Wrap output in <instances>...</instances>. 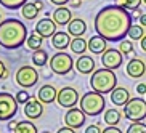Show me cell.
<instances>
[{
	"label": "cell",
	"instance_id": "cell-1",
	"mask_svg": "<svg viewBox=\"0 0 146 133\" xmlns=\"http://www.w3.org/2000/svg\"><path fill=\"white\" fill-rule=\"evenodd\" d=\"M132 16L119 5H106L95 16V30L108 42H120L129 35Z\"/></svg>",
	"mask_w": 146,
	"mask_h": 133
},
{
	"label": "cell",
	"instance_id": "cell-2",
	"mask_svg": "<svg viewBox=\"0 0 146 133\" xmlns=\"http://www.w3.org/2000/svg\"><path fill=\"white\" fill-rule=\"evenodd\" d=\"M27 39V27L16 18H8L0 22V47L16 50Z\"/></svg>",
	"mask_w": 146,
	"mask_h": 133
},
{
	"label": "cell",
	"instance_id": "cell-3",
	"mask_svg": "<svg viewBox=\"0 0 146 133\" xmlns=\"http://www.w3.org/2000/svg\"><path fill=\"white\" fill-rule=\"evenodd\" d=\"M90 85L92 90L98 91V93H111L114 88L117 87V75L114 72V69H96L92 72L90 77Z\"/></svg>",
	"mask_w": 146,
	"mask_h": 133
},
{
	"label": "cell",
	"instance_id": "cell-4",
	"mask_svg": "<svg viewBox=\"0 0 146 133\" xmlns=\"http://www.w3.org/2000/svg\"><path fill=\"white\" fill-rule=\"evenodd\" d=\"M104 106H106L104 95L98 93V91H95V90L87 91V93L80 98V109L90 117L100 116V114L104 111Z\"/></svg>",
	"mask_w": 146,
	"mask_h": 133
},
{
	"label": "cell",
	"instance_id": "cell-5",
	"mask_svg": "<svg viewBox=\"0 0 146 133\" xmlns=\"http://www.w3.org/2000/svg\"><path fill=\"white\" fill-rule=\"evenodd\" d=\"M124 117L130 122H143L146 119V101L143 98H130L124 106Z\"/></svg>",
	"mask_w": 146,
	"mask_h": 133
},
{
	"label": "cell",
	"instance_id": "cell-6",
	"mask_svg": "<svg viewBox=\"0 0 146 133\" xmlns=\"http://www.w3.org/2000/svg\"><path fill=\"white\" fill-rule=\"evenodd\" d=\"M48 64H50V69H52L55 74L64 75V74L71 72V69L74 67V60L68 55V53L58 52L56 55H53L52 58H50Z\"/></svg>",
	"mask_w": 146,
	"mask_h": 133
},
{
	"label": "cell",
	"instance_id": "cell-7",
	"mask_svg": "<svg viewBox=\"0 0 146 133\" xmlns=\"http://www.w3.org/2000/svg\"><path fill=\"white\" fill-rule=\"evenodd\" d=\"M18 99L10 93H0V122L11 120L18 112Z\"/></svg>",
	"mask_w": 146,
	"mask_h": 133
},
{
	"label": "cell",
	"instance_id": "cell-8",
	"mask_svg": "<svg viewBox=\"0 0 146 133\" xmlns=\"http://www.w3.org/2000/svg\"><path fill=\"white\" fill-rule=\"evenodd\" d=\"M15 80L23 88H32L39 82V72L32 66H21L15 74Z\"/></svg>",
	"mask_w": 146,
	"mask_h": 133
},
{
	"label": "cell",
	"instance_id": "cell-9",
	"mask_svg": "<svg viewBox=\"0 0 146 133\" xmlns=\"http://www.w3.org/2000/svg\"><path fill=\"white\" fill-rule=\"evenodd\" d=\"M58 104L61 107H66V109H71L76 104L79 103V91L74 88V87H64L58 91V98H56Z\"/></svg>",
	"mask_w": 146,
	"mask_h": 133
},
{
	"label": "cell",
	"instance_id": "cell-10",
	"mask_svg": "<svg viewBox=\"0 0 146 133\" xmlns=\"http://www.w3.org/2000/svg\"><path fill=\"white\" fill-rule=\"evenodd\" d=\"M124 63V53L117 48H108L101 55V64L108 69H117Z\"/></svg>",
	"mask_w": 146,
	"mask_h": 133
},
{
	"label": "cell",
	"instance_id": "cell-11",
	"mask_svg": "<svg viewBox=\"0 0 146 133\" xmlns=\"http://www.w3.org/2000/svg\"><path fill=\"white\" fill-rule=\"evenodd\" d=\"M85 112L82 111L80 107H71V109H68L66 111V116H64V124L68 125V127H71V128L77 130L80 128V127H84V124H85Z\"/></svg>",
	"mask_w": 146,
	"mask_h": 133
},
{
	"label": "cell",
	"instance_id": "cell-12",
	"mask_svg": "<svg viewBox=\"0 0 146 133\" xmlns=\"http://www.w3.org/2000/svg\"><path fill=\"white\" fill-rule=\"evenodd\" d=\"M56 24L55 19L52 18H43L40 21H37L35 24V32H39L43 39H48V37H53L56 34Z\"/></svg>",
	"mask_w": 146,
	"mask_h": 133
},
{
	"label": "cell",
	"instance_id": "cell-13",
	"mask_svg": "<svg viewBox=\"0 0 146 133\" xmlns=\"http://www.w3.org/2000/svg\"><path fill=\"white\" fill-rule=\"evenodd\" d=\"M125 72L127 75L132 79H140L146 74V63L141 58H133L129 61V64L125 67Z\"/></svg>",
	"mask_w": 146,
	"mask_h": 133
},
{
	"label": "cell",
	"instance_id": "cell-14",
	"mask_svg": "<svg viewBox=\"0 0 146 133\" xmlns=\"http://www.w3.org/2000/svg\"><path fill=\"white\" fill-rule=\"evenodd\" d=\"M23 112H24V116H26L27 119H31V120L39 119V117H42V114H43V103L40 101L39 98L37 99H31L29 103L24 104Z\"/></svg>",
	"mask_w": 146,
	"mask_h": 133
},
{
	"label": "cell",
	"instance_id": "cell-15",
	"mask_svg": "<svg viewBox=\"0 0 146 133\" xmlns=\"http://www.w3.org/2000/svg\"><path fill=\"white\" fill-rule=\"evenodd\" d=\"M74 67L80 74H92L95 71V60L88 55H80L74 61Z\"/></svg>",
	"mask_w": 146,
	"mask_h": 133
},
{
	"label": "cell",
	"instance_id": "cell-16",
	"mask_svg": "<svg viewBox=\"0 0 146 133\" xmlns=\"http://www.w3.org/2000/svg\"><path fill=\"white\" fill-rule=\"evenodd\" d=\"M37 98H39L43 104H50V103H53V101H56V98H58V90H56L53 85H50V83L42 85L39 88V91H37Z\"/></svg>",
	"mask_w": 146,
	"mask_h": 133
},
{
	"label": "cell",
	"instance_id": "cell-17",
	"mask_svg": "<svg viewBox=\"0 0 146 133\" xmlns=\"http://www.w3.org/2000/svg\"><path fill=\"white\" fill-rule=\"evenodd\" d=\"M130 91L124 87H116L114 90L111 91V101L112 104H116V106H125V104L130 101Z\"/></svg>",
	"mask_w": 146,
	"mask_h": 133
},
{
	"label": "cell",
	"instance_id": "cell-18",
	"mask_svg": "<svg viewBox=\"0 0 146 133\" xmlns=\"http://www.w3.org/2000/svg\"><path fill=\"white\" fill-rule=\"evenodd\" d=\"M88 50H90L93 55H103L108 50V40L101 35H93L90 40H88Z\"/></svg>",
	"mask_w": 146,
	"mask_h": 133
},
{
	"label": "cell",
	"instance_id": "cell-19",
	"mask_svg": "<svg viewBox=\"0 0 146 133\" xmlns=\"http://www.w3.org/2000/svg\"><path fill=\"white\" fill-rule=\"evenodd\" d=\"M53 19L58 26H68L69 22L72 21V13H71L69 8H66V5H63V7H58L53 11Z\"/></svg>",
	"mask_w": 146,
	"mask_h": 133
},
{
	"label": "cell",
	"instance_id": "cell-20",
	"mask_svg": "<svg viewBox=\"0 0 146 133\" xmlns=\"http://www.w3.org/2000/svg\"><path fill=\"white\" fill-rule=\"evenodd\" d=\"M52 45L53 48H56L58 52H63L68 47H71V34L69 32H56L52 37Z\"/></svg>",
	"mask_w": 146,
	"mask_h": 133
},
{
	"label": "cell",
	"instance_id": "cell-21",
	"mask_svg": "<svg viewBox=\"0 0 146 133\" xmlns=\"http://www.w3.org/2000/svg\"><path fill=\"white\" fill-rule=\"evenodd\" d=\"M85 30H87V22L84 19H80V18H76V19H72L68 24V32L72 37H82L85 34Z\"/></svg>",
	"mask_w": 146,
	"mask_h": 133
},
{
	"label": "cell",
	"instance_id": "cell-22",
	"mask_svg": "<svg viewBox=\"0 0 146 133\" xmlns=\"http://www.w3.org/2000/svg\"><path fill=\"white\" fill-rule=\"evenodd\" d=\"M39 11H40V10L37 8V5H35L34 2H27V3L23 5V8H21L23 18H24V19H27V21L35 19V18L39 16Z\"/></svg>",
	"mask_w": 146,
	"mask_h": 133
},
{
	"label": "cell",
	"instance_id": "cell-23",
	"mask_svg": "<svg viewBox=\"0 0 146 133\" xmlns=\"http://www.w3.org/2000/svg\"><path fill=\"white\" fill-rule=\"evenodd\" d=\"M71 50L76 55H84L85 50H88V42H85L82 37H74L71 40Z\"/></svg>",
	"mask_w": 146,
	"mask_h": 133
},
{
	"label": "cell",
	"instance_id": "cell-24",
	"mask_svg": "<svg viewBox=\"0 0 146 133\" xmlns=\"http://www.w3.org/2000/svg\"><path fill=\"white\" fill-rule=\"evenodd\" d=\"M13 133H39V132H37V127H35L29 119V120H21V122H18V125H16V128L13 130Z\"/></svg>",
	"mask_w": 146,
	"mask_h": 133
},
{
	"label": "cell",
	"instance_id": "cell-25",
	"mask_svg": "<svg viewBox=\"0 0 146 133\" xmlns=\"http://www.w3.org/2000/svg\"><path fill=\"white\" fill-rule=\"evenodd\" d=\"M120 119H122V112L117 111V109H108V111L104 112V122H106L108 125L117 127V124L120 122Z\"/></svg>",
	"mask_w": 146,
	"mask_h": 133
},
{
	"label": "cell",
	"instance_id": "cell-26",
	"mask_svg": "<svg viewBox=\"0 0 146 133\" xmlns=\"http://www.w3.org/2000/svg\"><path fill=\"white\" fill-rule=\"evenodd\" d=\"M48 55L45 50H42V48H39V50H34V53H32V63H34L35 66H39V67H43V66L48 63Z\"/></svg>",
	"mask_w": 146,
	"mask_h": 133
},
{
	"label": "cell",
	"instance_id": "cell-27",
	"mask_svg": "<svg viewBox=\"0 0 146 133\" xmlns=\"http://www.w3.org/2000/svg\"><path fill=\"white\" fill-rule=\"evenodd\" d=\"M42 43H43V37L39 34V32H32V34H29V37H27V48H31L32 52L34 50H39V48H42Z\"/></svg>",
	"mask_w": 146,
	"mask_h": 133
},
{
	"label": "cell",
	"instance_id": "cell-28",
	"mask_svg": "<svg viewBox=\"0 0 146 133\" xmlns=\"http://www.w3.org/2000/svg\"><path fill=\"white\" fill-rule=\"evenodd\" d=\"M129 37L130 40H141L145 37V30L141 24H132L129 29Z\"/></svg>",
	"mask_w": 146,
	"mask_h": 133
},
{
	"label": "cell",
	"instance_id": "cell-29",
	"mask_svg": "<svg viewBox=\"0 0 146 133\" xmlns=\"http://www.w3.org/2000/svg\"><path fill=\"white\" fill-rule=\"evenodd\" d=\"M143 0H116V5H119V7H122V8L125 10H137L140 8V5H141Z\"/></svg>",
	"mask_w": 146,
	"mask_h": 133
},
{
	"label": "cell",
	"instance_id": "cell-30",
	"mask_svg": "<svg viewBox=\"0 0 146 133\" xmlns=\"http://www.w3.org/2000/svg\"><path fill=\"white\" fill-rule=\"evenodd\" d=\"M27 3V0H0V5L8 10H18L23 8V5Z\"/></svg>",
	"mask_w": 146,
	"mask_h": 133
},
{
	"label": "cell",
	"instance_id": "cell-31",
	"mask_svg": "<svg viewBox=\"0 0 146 133\" xmlns=\"http://www.w3.org/2000/svg\"><path fill=\"white\" fill-rule=\"evenodd\" d=\"M119 50L124 55H127V56H130V55H133V43H132V40H120V43H119Z\"/></svg>",
	"mask_w": 146,
	"mask_h": 133
},
{
	"label": "cell",
	"instance_id": "cell-32",
	"mask_svg": "<svg viewBox=\"0 0 146 133\" xmlns=\"http://www.w3.org/2000/svg\"><path fill=\"white\" fill-rule=\"evenodd\" d=\"M127 133H146V124L143 122H132L127 128Z\"/></svg>",
	"mask_w": 146,
	"mask_h": 133
},
{
	"label": "cell",
	"instance_id": "cell-33",
	"mask_svg": "<svg viewBox=\"0 0 146 133\" xmlns=\"http://www.w3.org/2000/svg\"><path fill=\"white\" fill-rule=\"evenodd\" d=\"M31 98H32V96H31L27 91H24V90H21V91H18V93H16V99H18V103H19V104L29 103Z\"/></svg>",
	"mask_w": 146,
	"mask_h": 133
},
{
	"label": "cell",
	"instance_id": "cell-34",
	"mask_svg": "<svg viewBox=\"0 0 146 133\" xmlns=\"http://www.w3.org/2000/svg\"><path fill=\"white\" fill-rule=\"evenodd\" d=\"M101 132H103V130H101V127H100L98 124H92L85 128V133H101Z\"/></svg>",
	"mask_w": 146,
	"mask_h": 133
},
{
	"label": "cell",
	"instance_id": "cell-35",
	"mask_svg": "<svg viewBox=\"0 0 146 133\" xmlns=\"http://www.w3.org/2000/svg\"><path fill=\"white\" fill-rule=\"evenodd\" d=\"M8 75V71H7V66H5V63L2 60H0V80L2 79H5Z\"/></svg>",
	"mask_w": 146,
	"mask_h": 133
},
{
	"label": "cell",
	"instance_id": "cell-36",
	"mask_svg": "<svg viewBox=\"0 0 146 133\" xmlns=\"http://www.w3.org/2000/svg\"><path fill=\"white\" fill-rule=\"evenodd\" d=\"M101 133H122V130L119 127H114V125H109L108 128H104Z\"/></svg>",
	"mask_w": 146,
	"mask_h": 133
},
{
	"label": "cell",
	"instance_id": "cell-37",
	"mask_svg": "<svg viewBox=\"0 0 146 133\" xmlns=\"http://www.w3.org/2000/svg\"><path fill=\"white\" fill-rule=\"evenodd\" d=\"M137 93L140 95V96L146 95V83H138L137 85Z\"/></svg>",
	"mask_w": 146,
	"mask_h": 133
},
{
	"label": "cell",
	"instance_id": "cell-38",
	"mask_svg": "<svg viewBox=\"0 0 146 133\" xmlns=\"http://www.w3.org/2000/svg\"><path fill=\"white\" fill-rule=\"evenodd\" d=\"M141 10L137 8V10H132V13H130V16H132V19L135 21V19H140V16H141Z\"/></svg>",
	"mask_w": 146,
	"mask_h": 133
},
{
	"label": "cell",
	"instance_id": "cell-39",
	"mask_svg": "<svg viewBox=\"0 0 146 133\" xmlns=\"http://www.w3.org/2000/svg\"><path fill=\"white\" fill-rule=\"evenodd\" d=\"M56 133H76V130L71 128V127H68V125H66V127H61V128L58 130Z\"/></svg>",
	"mask_w": 146,
	"mask_h": 133
},
{
	"label": "cell",
	"instance_id": "cell-40",
	"mask_svg": "<svg viewBox=\"0 0 146 133\" xmlns=\"http://www.w3.org/2000/svg\"><path fill=\"white\" fill-rule=\"evenodd\" d=\"M53 5H56V7H63V5H66V3H69L71 0H50Z\"/></svg>",
	"mask_w": 146,
	"mask_h": 133
},
{
	"label": "cell",
	"instance_id": "cell-41",
	"mask_svg": "<svg viewBox=\"0 0 146 133\" xmlns=\"http://www.w3.org/2000/svg\"><path fill=\"white\" fill-rule=\"evenodd\" d=\"M138 22L141 24L143 27H146V13H143L141 16H140V19H138Z\"/></svg>",
	"mask_w": 146,
	"mask_h": 133
},
{
	"label": "cell",
	"instance_id": "cell-42",
	"mask_svg": "<svg viewBox=\"0 0 146 133\" xmlns=\"http://www.w3.org/2000/svg\"><path fill=\"white\" fill-rule=\"evenodd\" d=\"M80 5H82V0H72V2H71V7H72V8H77Z\"/></svg>",
	"mask_w": 146,
	"mask_h": 133
},
{
	"label": "cell",
	"instance_id": "cell-43",
	"mask_svg": "<svg viewBox=\"0 0 146 133\" xmlns=\"http://www.w3.org/2000/svg\"><path fill=\"white\" fill-rule=\"evenodd\" d=\"M140 47H141V50H143V52H146V35L143 37L141 40H140Z\"/></svg>",
	"mask_w": 146,
	"mask_h": 133
},
{
	"label": "cell",
	"instance_id": "cell-44",
	"mask_svg": "<svg viewBox=\"0 0 146 133\" xmlns=\"http://www.w3.org/2000/svg\"><path fill=\"white\" fill-rule=\"evenodd\" d=\"M34 3L37 5V8H39V10H43V2H42V0H35Z\"/></svg>",
	"mask_w": 146,
	"mask_h": 133
},
{
	"label": "cell",
	"instance_id": "cell-45",
	"mask_svg": "<svg viewBox=\"0 0 146 133\" xmlns=\"http://www.w3.org/2000/svg\"><path fill=\"white\" fill-rule=\"evenodd\" d=\"M16 125H18V122H10L8 128H10V130H15V128H16Z\"/></svg>",
	"mask_w": 146,
	"mask_h": 133
},
{
	"label": "cell",
	"instance_id": "cell-46",
	"mask_svg": "<svg viewBox=\"0 0 146 133\" xmlns=\"http://www.w3.org/2000/svg\"><path fill=\"white\" fill-rule=\"evenodd\" d=\"M0 22H2V11H0Z\"/></svg>",
	"mask_w": 146,
	"mask_h": 133
},
{
	"label": "cell",
	"instance_id": "cell-47",
	"mask_svg": "<svg viewBox=\"0 0 146 133\" xmlns=\"http://www.w3.org/2000/svg\"><path fill=\"white\" fill-rule=\"evenodd\" d=\"M143 3H146V0H143Z\"/></svg>",
	"mask_w": 146,
	"mask_h": 133
},
{
	"label": "cell",
	"instance_id": "cell-48",
	"mask_svg": "<svg viewBox=\"0 0 146 133\" xmlns=\"http://www.w3.org/2000/svg\"><path fill=\"white\" fill-rule=\"evenodd\" d=\"M43 133H50V132H43Z\"/></svg>",
	"mask_w": 146,
	"mask_h": 133
}]
</instances>
